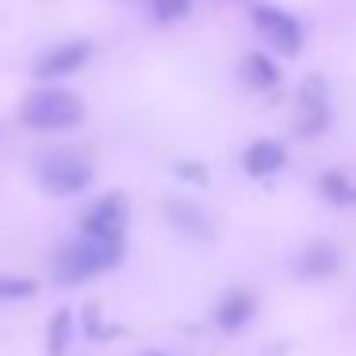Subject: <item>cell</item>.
Instances as JSON below:
<instances>
[{"label":"cell","mask_w":356,"mask_h":356,"mask_svg":"<svg viewBox=\"0 0 356 356\" xmlns=\"http://www.w3.org/2000/svg\"><path fill=\"white\" fill-rule=\"evenodd\" d=\"M123 261V238H81L65 245L54 261L58 284H85V280L100 276V272L115 268Z\"/></svg>","instance_id":"obj_1"},{"label":"cell","mask_w":356,"mask_h":356,"mask_svg":"<svg viewBox=\"0 0 356 356\" xmlns=\"http://www.w3.org/2000/svg\"><path fill=\"white\" fill-rule=\"evenodd\" d=\"M24 123L35 131H65V127H77L85 115V104L77 92H65V88H39L24 100Z\"/></svg>","instance_id":"obj_2"},{"label":"cell","mask_w":356,"mask_h":356,"mask_svg":"<svg viewBox=\"0 0 356 356\" xmlns=\"http://www.w3.org/2000/svg\"><path fill=\"white\" fill-rule=\"evenodd\" d=\"M35 180H39L50 195H77V192H85V188L92 184V165H88L81 154L54 149V154L39 157Z\"/></svg>","instance_id":"obj_3"},{"label":"cell","mask_w":356,"mask_h":356,"mask_svg":"<svg viewBox=\"0 0 356 356\" xmlns=\"http://www.w3.org/2000/svg\"><path fill=\"white\" fill-rule=\"evenodd\" d=\"M253 24H257V31H261L276 50H284L287 58H295L302 50V27H299V19H295L291 12L272 8V4H257Z\"/></svg>","instance_id":"obj_4"},{"label":"cell","mask_w":356,"mask_h":356,"mask_svg":"<svg viewBox=\"0 0 356 356\" xmlns=\"http://www.w3.org/2000/svg\"><path fill=\"white\" fill-rule=\"evenodd\" d=\"M330 123V85L322 77H307L299 88V131L307 134H322Z\"/></svg>","instance_id":"obj_5"},{"label":"cell","mask_w":356,"mask_h":356,"mask_svg":"<svg viewBox=\"0 0 356 356\" xmlns=\"http://www.w3.org/2000/svg\"><path fill=\"white\" fill-rule=\"evenodd\" d=\"M123 226H127V203L123 195H104L100 203L85 211L81 218V230L88 238H123Z\"/></svg>","instance_id":"obj_6"},{"label":"cell","mask_w":356,"mask_h":356,"mask_svg":"<svg viewBox=\"0 0 356 356\" xmlns=\"http://www.w3.org/2000/svg\"><path fill=\"white\" fill-rule=\"evenodd\" d=\"M88 54H92L88 42H62V47H54L50 54H42L35 62V77L54 81V77H65V73H77L88 62Z\"/></svg>","instance_id":"obj_7"},{"label":"cell","mask_w":356,"mask_h":356,"mask_svg":"<svg viewBox=\"0 0 356 356\" xmlns=\"http://www.w3.org/2000/svg\"><path fill=\"white\" fill-rule=\"evenodd\" d=\"M241 165H245L249 177H272V172H280L287 165V149L280 146V142L261 138V142H253V146L241 154Z\"/></svg>","instance_id":"obj_8"},{"label":"cell","mask_w":356,"mask_h":356,"mask_svg":"<svg viewBox=\"0 0 356 356\" xmlns=\"http://www.w3.org/2000/svg\"><path fill=\"white\" fill-rule=\"evenodd\" d=\"M253 295H245V291H230L222 302H218V310H215V322L222 325V330H241V325L253 318Z\"/></svg>","instance_id":"obj_9"},{"label":"cell","mask_w":356,"mask_h":356,"mask_svg":"<svg viewBox=\"0 0 356 356\" xmlns=\"http://www.w3.org/2000/svg\"><path fill=\"white\" fill-rule=\"evenodd\" d=\"M299 272L302 276H330V272H337V249H333L330 241H314V245L302 253Z\"/></svg>","instance_id":"obj_10"},{"label":"cell","mask_w":356,"mask_h":356,"mask_svg":"<svg viewBox=\"0 0 356 356\" xmlns=\"http://www.w3.org/2000/svg\"><path fill=\"white\" fill-rule=\"evenodd\" d=\"M241 70H245V81H249L253 88H276V85H280L276 62H272V58H264V54H249Z\"/></svg>","instance_id":"obj_11"},{"label":"cell","mask_w":356,"mask_h":356,"mask_svg":"<svg viewBox=\"0 0 356 356\" xmlns=\"http://www.w3.org/2000/svg\"><path fill=\"white\" fill-rule=\"evenodd\" d=\"M70 333H73V314H70V307L54 310V318H50L47 353H50V356H65V353H70Z\"/></svg>","instance_id":"obj_12"},{"label":"cell","mask_w":356,"mask_h":356,"mask_svg":"<svg viewBox=\"0 0 356 356\" xmlns=\"http://www.w3.org/2000/svg\"><path fill=\"white\" fill-rule=\"evenodd\" d=\"M169 218H172V222H177L184 234H195V238H211L207 218H203L195 207H184V203H172V207H169Z\"/></svg>","instance_id":"obj_13"},{"label":"cell","mask_w":356,"mask_h":356,"mask_svg":"<svg viewBox=\"0 0 356 356\" xmlns=\"http://www.w3.org/2000/svg\"><path fill=\"white\" fill-rule=\"evenodd\" d=\"M318 184H322V195H325L330 203H356V188L348 184L341 172H325Z\"/></svg>","instance_id":"obj_14"},{"label":"cell","mask_w":356,"mask_h":356,"mask_svg":"<svg viewBox=\"0 0 356 356\" xmlns=\"http://www.w3.org/2000/svg\"><path fill=\"white\" fill-rule=\"evenodd\" d=\"M39 291L35 280H24V276H0V302H16V299H31Z\"/></svg>","instance_id":"obj_15"},{"label":"cell","mask_w":356,"mask_h":356,"mask_svg":"<svg viewBox=\"0 0 356 356\" xmlns=\"http://www.w3.org/2000/svg\"><path fill=\"white\" fill-rule=\"evenodd\" d=\"M149 12L157 24H177L192 12V0H149Z\"/></svg>","instance_id":"obj_16"},{"label":"cell","mask_w":356,"mask_h":356,"mask_svg":"<svg viewBox=\"0 0 356 356\" xmlns=\"http://www.w3.org/2000/svg\"><path fill=\"white\" fill-rule=\"evenodd\" d=\"M177 172H180V177H192V180H195V184H203V180H207V172H203V169H200V165H180V169H177Z\"/></svg>","instance_id":"obj_17"},{"label":"cell","mask_w":356,"mask_h":356,"mask_svg":"<svg viewBox=\"0 0 356 356\" xmlns=\"http://www.w3.org/2000/svg\"><path fill=\"white\" fill-rule=\"evenodd\" d=\"M146 356H161V353H146Z\"/></svg>","instance_id":"obj_18"}]
</instances>
